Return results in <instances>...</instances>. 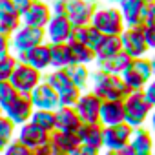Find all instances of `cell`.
Segmentation results:
<instances>
[{"instance_id": "6da1fadb", "label": "cell", "mask_w": 155, "mask_h": 155, "mask_svg": "<svg viewBox=\"0 0 155 155\" xmlns=\"http://www.w3.org/2000/svg\"><path fill=\"white\" fill-rule=\"evenodd\" d=\"M91 91L102 101H124L130 95V90L120 75H110L99 69L91 71Z\"/></svg>"}, {"instance_id": "7a4b0ae2", "label": "cell", "mask_w": 155, "mask_h": 155, "mask_svg": "<svg viewBox=\"0 0 155 155\" xmlns=\"http://www.w3.org/2000/svg\"><path fill=\"white\" fill-rule=\"evenodd\" d=\"M101 35H113V37H120L122 31L126 29L124 18L120 15L119 6H99L91 17L90 22Z\"/></svg>"}, {"instance_id": "3957f363", "label": "cell", "mask_w": 155, "mask_h": 155, "mask_svg": "<svg viewBox=\"0 0 155 155\" xmlns=\"http://www.w3.org/2000/svg\"><path fill=\"white\" fill-rule=\"evenodd\" d=\"M151 110L153 106L148 102L144 91H130L124 99V122L131 128H142L146 126Z\"/></svg>"}, {"instance_id": "277c9868", "label": "cell", "mask_w": 155, "mask_h": 155, "mask_svg": "<svg viewBox=\"0 0 155 155\" xmlns=\"http://www.w3.org/2000/svg\"><path fill=\"white\" fill-rule=\"evenodd\" d=\"M120 77H122V81L126 82L130 91H142L144 86L155 77L153 69H151V64H150V57L133 58Z\"/></svg>"}, {"instance_id": "5b68a950", "label": "cell", "mask_w": 155, "mask_h": 155, "mask_svg": "<svg viewBox=\"0 0 155 155\" xmlns=\"http://www.w3.org/2000/svg\"><path fill=\"white\" fill-rule=\"evenodd\" d=\"M42 81H44L42 71L31 68L29 64H22V62L17 64V68H15V71L11 75V79H9L11 86L20 95H29Z\"/></svg>"}, {"instance_id": "8992f818", "label": "cell", "mask_w": 155, "mask_h": 155, "mask_svg": "<svg viewBox=\"0 0 155 155\" xmlns=\"http://www.w3.org/2000/svg\"><path fill=\"white\" fill-rule=\"evenodd\" d=\"M48 42L46 40V31L42 28H33V26H20L13 35H11V49L13 53H22L29 51L40 44Z\"/></svg>"}, {"instance_id": "52a82bcc", "label": "cell", "mask_w": 155, "mask_h": 155, "mask_svg": "<svg viewBox=\"0 0 155 155\" xmlns=\"http://www.w3.org/2000/svg\"><path fill=\"white\" fill-rule=\"evenodd\" d=\"M33 111H35V108L31 104L29 95H20V93H17L8 104L2 106V113L6 117H9L17 126H22V124L29 122Z\"/></svg>"}, {"instance_id": "ba28073f", "label": "cell", "mask_w": 155, "mask_h": 155, "mask_svg": "<svg viewBox=\"0 0 155 155\" xmlns=\"http://www.w3.org/2000/svg\"><path fill=\"white\" fill-rule=\"evenodd\" d=\"M153 148H155V137L146 126H142L133 130L130 142L119 151V155H151Z\"/></svg>"}, {"instance_id": "9c48e42d", "label": "cell", "mask_w": 155, "mask_h": 155, "mask_svg": "<svg viewBox=\"0 0 155 155\" xmlns=\"http://www.w3.org/2000/svg\"><path fill=\"white\" fill-rule=\"evenodd\" d=\"M44 31H46V40L49 44H68L73 38L75 26L66 15H60V17L53 15L48 26L44 28Z\"/></svg>"}, {"instance_id": "30bf717a", "label": "cell", "mask_w": 155, "mask_h": 155, "mask_svg": "<svg viewBox=\"0 0 155 155\" xmlns=\"http://www.w3.org/2000/svg\"><path fill=\"white\" fill-rule=\"evenodd\" d=\"M144 26V24H142ZM142 26H133V28H126L120 35V44H122V51H126L131 58H140V57H148L150 49L146 46L144 35H142Z\"/></svg>"}, {"instance_id": "8fae6325", "label": "cell", "mask_w": 155, "mask_h": 155, "mask_svg": "<svg viewBox=\"0 0 155 155\" xmlns=\"http://www.w3.org/2000/svg\"><path fill=\"white\" fill-rule=\"evenodd\" d=\"M133 130L130 124L120 122L115 126H104V139H102V146L104 150H113V151H120L131 139Z\"/></svg>"}, {"instance_id": "7c38bea8", "label": "cell", "mask_w": 155, "mask_h": 155, "mask_svg": "<svg viewBox=\"0 0 155 155\" xmlns=\"http://www.w3.org/2000/svg\"><path fill=\"white\" fill-rule=\"evenodd\" d=\"M101 106H102V99L97 97V93H93L91 90L90 91L86 90V91H82L79 101H77L75 110H77L82 122H99Z\"/></svg>"}, {"instance_id": "4fadbf2b", "label": "cell", "mask_w": 155, "mask_h": 155, "mask_svg": "<svg viewBox=\"0 0 155 155\" xmlns=\"http://www.w3.org/2000/svg\"><path fill=\"white\" fill-rule=\"evenodd\" d=\"M97 0H68V11L66 17L71 20V24L84 26L91 22V17L97 9Z\"/></svg>"}, {"instance_id": "5bb4252c", "label": "cell", "mask_w": 155, "mask_h": 155, "mask_svg": "<svg viewBox=\"0 0 155 155\" xmlns=\"http://www.w3.org/2000/svg\"><path fill=\"white\" fill-rule=\"evenodd\" d=\"M15 57L18 62L29 64L31 68H35L38 71H46L48 68H51V46H49V42H44L29 51L15 53Z\"/></svg>"}, {"instance_id": "9a60e30c", "label": "cell", "mask_w": 155, "mask_h": 155, "mask_svg": "<svg viewBox=\"0 0 155 155\" xmlns=\"http://www.w3.org/2000/svg\"><path fill=\"white\" fill-rule=\"evenodd\" d=\"M15 139L18 142H22L24 146H28L29 150H38V148H42L49 142V133H46L44 130H40L37 124H33L29 120V122L18 126Z\"/></svg>"}, {"instance_id": "2e32d148", "label": "cell", "mask_w": 155, "mask_h": 155, "mask_svg": "<svg viewBox=\"0 0 155 155\" xmlns=\"http://www.w3.org/2000/svg\"><path fill=\"white\" fill-rule=\"evenodd\" d=\"M150 0H120L119 9L124 18L126 28L133 26H142L146 18V9H148Z\"/></svg>"}, {"instance_id": "e0dca14e", "label": "cell", "mask_w": 155, "mask_h": 155, "mask_svg": "<svg viewBox=\"0 0 155 155\" xmlns=\"http://www.w3.org/2000/svg\"><path fill=\"white\" fill-rule=\"evenodd\" d=\"M29 99L35 110H57L60 106L57 90H53V86H49L46 81H42L29 93Z\"/></svg>"}, {"instance_id": "ac0fdd59", "label": "cell", "mask_w": 155, "mask_h": 155, "mask_svg": "<svg viewBox=\"0 0 155 155\" xmlns=\"http://www.w3.org/2000/svg\"><path fill=\"white\" fill-rule=\"evenodd\" d=\"M53 13L49 8V2H42V0H33L29 9L22 15V24L24 26H33V28H46L48 22L51 20Z\"/></svg>"}, {"instance_id": "d6986e66", "label": "cell", "mask_w": 155, "mask_h": 155, "mask_svg": "<svg viewBox=\"0 0 155 155\" xmlns=\"http://www.w3.org/2000/svg\"><path fill=\"white\" fill-rule=\"evenodd\" d=\"M22 26V17L11 4V0H0V33L13 35Z\"/></svg>"}, {"instance_id": "ffe728a7", "label": "cell", "mask_w": 155, "mask_h": 155, "mask_svg": "<svg viewBox=\"0 0 155 155\" xmlns=\"http://www.w3.org/2000/svg\"><path fill=\"white\" fill-rule=\"evenodd\" d=\"M57 115V130L58 131H66V133H77L79 128L82 126V120L79 117L75 108L69 106H58L55 110Z\"/></svg>"}, {"instance_id": "44dd1931", "label": "cell", "mask_w": 155, "mask_h": 155, "mask_svg": "<svg viewBox=\"0 0 155 155\" xmlns=\"http://www.w3.org/2000/svg\"><path fill=\"white\" fill-rule=\"evenodd\" d=\"M77 137H79L81 144L86 146H93L102 150V139H104V126L101 122H82V126L77 131Z\"/></svg>"}, {"instance_id": "7402d4cb", "label": "cell", "mask_w": 155, "mask_h": 155, "mask_svg": "<svg viewBox=\"0 0 155 155\" xmlns=\"http://www.w3.org/2000/svg\"><path fill=\"white\" fill-rule=\"evenodd\" d=\"M131 60L133 58L126 51H119L117 55H113L110 58L95 60V69H99L102 73H110V75H122L126 71V68L130 66Z\"/></svg>"}, {"instance_id": "603a6c76", "label": "cell", "mask_w": 155, "mask_h": 155, "mask_svg": "<svg viewBox=\"0 0 155 155\" xmlns=\"http://www.w3.org/2000/svg\"><path fill=\"white\" fill-rule=\"evenodd\" d=\"M79 144L81 142H79L77 133H66V131L55 130L49 135V146L55 151V155H69Z\"/></svg>"}, {"instance_id": "cb8c5ba5", "label": "cell", "mask_w": 155, "mask_h": 155, "mask_svg": "<svg viewBox=\"0 0 155 155\" xmlns=\"http://www.w3.org/2000/svg\"><path fill=\"white\" fill-rule=\"evenodd\" d=\"M99 122L102 126H115L124 122V101H102Z\"/></svg>"}, {"instance_id": "d4e9b609", "label": "cell", "mask_w": 155, "mask_h": 155, "mask_svg": "<svg viewBox=\"0 0 155 155\" xmlns=\"http://www.w3.org/2000/svg\"><path fill=\"white\" fill-rule=\"evenodd\" d=\"M119 51H122L120 37H113V35H102V38L99 40V44L93 48L95 60H101V58H110V57L117 55Z\"/></svg>"}, {"instance_id": "484cf974", "label": "cell", "mask_w": 155, "mask_h": 155, "mask_svg": "<svg viewBox=\"0 0 155 155\" xmlns=\"http://www.w3.org/2000/svg\"><path fill=\"white\" fill-rule=\"evenodd\" d=\"M68 51H69V58L71 64H84V66H91L95 64V53L91 48L77 42V40H69L68 42Z\"/></svg>"}, {"instance_id": "4316f807", "label": "cell", "mask_w": 155, "mask_h": 155, "mask_svg": "<svg viewBox=\"0 0 155 155\" xmlns=\"http://www.w3.org/2000/svg\"><path fill=\"white\" fill-rule=\"evenodd\" d=\"M68 75H69V81L73 86H77L79 90L86 91L88 86L91 84V69L90 66H84V64H69L66 68Z\"/></svg>"}, {"instance_id": "83f0119b", "label": "cell", "mask_w": 155, "mask_h": 155, "mask_svg": "<svg viewBox=\"0 0 155 155\" xmlns=\"http://www.w3.org/2000/svg\"><path fill=\"white\" fill-rule=\"evenodd\" d=\"M102 38V35L91 26V24H84V26H77L75 31H73V38L71 40H77V42H81L88 48H95L99 44V40Z\"/></svg>"}, {"instance_id": "f1b7e54d", "label": "cell", "mask_w": 155, "mask_h": 155, "mask_svg": "<svg viewBox=\"0 0 155 155\" xmlns=\"http://www.w3.org/2000/svg\"><path fill=\"white\" fill-rule=\"evenodd\" d=\"M31 122L37 124L40 130H44L46 133H53L57 130V115L55 110H35L31 115Z\"/></svg>"}, {"instance_id": "f546056e", "label": "cell", "mask_w": 155, "mask_h": 155, "mask_svg": "<svg viewBox=\"0 0 155 155\" xmlns=\"http://www.w3.org/2000/svg\"><path fill=\"white\" fill-rule=\"evenodd\" d=\"M51 46V68L53 69H64L71 64L68 44H49Z\"/></svg>"}, {"instance_id": "4dcf8cb0", "label": "cell", "mask_w": 155, "mask_h": 155, "mask_svg": "<svg viewBox=\"0 0 155 155\" xmlns=\"http://www.w3.org/2000/svg\"><path fill=\"white\" fill-rule=\"evenodd\" d=\"M44 81H46L49 86H53V90H57V93L71 86V81H69V75H68L66 68H64V69H51V71L44 77Z\"/></svg>"}, {"instance_id": "1f68e13d", "label": "cell", "mask_w": 155, "mask_h": 155, "mask_svg": "<svg viewBox=\"0 0 155 155\" xmlns=\"http://www.w3.org/2000/svg\"><path fill=\"white\" fill-rule=\"evenodd\" d=\"M17 64H18V60H17L15 53L0 57V81H9L15 68H17Z\"/></svg>"}, {"instance_id": "d6a6232c", "label": "cell", "mask_w": 155, "mask_h": 155, "mask_svg": "<svg viewBox=\"0 0 155 155\" xmlns=\"http://www.w3.org/2000/svg\"><path fill=\"white\" fill-rule=\"evenodd\" d=\"M82 95V90H79L77 86H69L62 91H58V102L60 106H69V108H75L77 101H79V97Z\"/></svg>"}, {"instance_id": "836d02e7", "label": "cell", "mask_w": 155, "mask_h": 155, "mask_svg": "<svg viewBox=\"0 0 155 155\" xmlns=\"http://www.w3.org/2000/svg\"><path fill=\"white\" fill-rule=\"evenodd\" d=\"M17 130H18V126L9 117H6L4 113L0 115V139L6 142H11L17 137Z\"/></svg>"}, {"instance_id": "e575fe53", "label": "cell", "mask_w": 155, "mask_h": 155, "mask_svg": "<svg viewBox=\"0 0 155 155\" xmlns=\"http://www.w3.org/2000/svg\"><path fill=\"white\" fill-rule=\"evenodd\" d=\"M0 155H33V150H29L28 146H24V144L18 142L17 139H13Z\"/></svg>"}, {"instance_id": "d590c367", "label": "cell", "mask_w": 155, "mask_h": 155, "mask_svg": "<svg viewBox=\"0 0 155 155\" xmlns=\"http://www.w3.org/2000/svg\"><path fill=\"white\" fill-rule=\"evenodd\" d=\"M15 95H17V91H15V88L11 86L9 81H0V108L4 104H8Z\"/></svg>"}, {"instance_id": "8d00e7d4", "label": "cell", "mask_w": 155, "mask_h": 155, "mask_svg": "<svg viewBox=\"0 0 155 155\" xmlns=\"http://www.w3.org/2000/svg\"><path fill=\"white\" fill-rule=\"evenodd\" d=\"M142 35H144V40H146L148 49L150 51H155V26L144 24L142 26Z\"/></svg>"}, {"instance_id": "74e56055", "label": "cell", "mask_w": 155, "mask_h": 155, "mask_svg": "<svg viewBox=\"0 0 155 155\" xmlns=\"http://www.w3.org/2000/svg\"><path fill=\"white\" fill-rule=\"evenodd\" d=\"M102 150L93 148V146H86V144H79L69 155H101Z\"/></svg>"}, {"instance_id": "f35d334b", "label": "cell", "mask_w": 155, "mask_h": 155, "mask_svg": "<svg viewBox=\"0 0 155 155\" xmlns=\"http://www.w3.org/2000/svg\"><path fill=\"white\" fill-rule=\"evenodd\" d=\"M49 8H51V13L57 15V17L66 15V11H68V0H51Z\"/></svg>"}, {"instance_id": "ab89813d", "label": "cell", "mask_w": 155, "mask_h": 155, "mask_svg": "<svg viewBox=\"0 0 155 155\" xmlns=\"http://www.w3.org/2000/svg\"><path fill=\"white\" fill-rule=\"evenodd\" d=\"M9 53H13V49H11V37L0 33V57H6Z\"/></svg>"}, {"instance_id": "60d3db41", "label": "cell", "mask_w": 155, "mask_h": 155, "mask_svg": "<svg viewBox=\"0 0 155 155\" xmlns=\"http://www.w3.org/2000/svg\"><path fill=\"white\" fill-rule=\"evenodd\" d=\"M144 95H146V99H148V102L155 108V77H153V79L144 86Z\"/></svg>"}, {"instance_id": "b9f144b4", "label": "cell", "mask_w": 155, "mask_h": 155, "mask_svg": "<svg viewBox=\"0 0 155 155\" xmlns=\"http://www.w3.org/2000/svg\"><path fill=\"white\" fill-rule=\"evenodd\" d=\"M11 4L15 6V9L18 11V15L22 17L28 9H29V6L33 4V0H11Z\"/></svg>"}, {"instance_id": "7bdbcfd3", "label": "cell", "mask_w": 155, "mask_h": 155, "mask_svg": "<svg viewBox=\"0 0 155 155\" xmlns=\"http://www.w3.org/2000/svg\"><path fill=\"white\" fill-rule=\"evenodd\" d=\"M144 24H148V26H155V0H153V2H148V9H146Z\"/></svg>"}, {"instance_id": "ee69618b", "label": "cell", "mask_w": 155, "mask_h": 155, "mask_svg": "<svg viewBox=\"0 0 155 155\" xmlns=\"http://www.w3.org/2000/svg\"><path fill=\"white\" fill-rule=\"evenodd\" d=\"M33 155H55V151L51 150V146H49V142H48L46 146H42V148H38V150H33Z\"/></svg>"}, {"instance_id": "f6af8a7d", "label": "cell", "mask_w": 155, "mask_h": 155, "mask_svg": "<svg viewBox=\"0 0 155 155\" xmlns=\"http://www.w3.org/2000/svg\"><path fill=\"white\" fill-rule=\"evenodd\" d=\"M148 130H150L151 135L155 137V108H153L151 113H150V119H148Z\"/></svg>"}, {"instance_id": "bcb514c9", "label": "cell", "mask_w": 155, "mask_h": 155, "mask_svg": "<svg viewBox=\"0 0 155 155\" xmlns=\"http://www.w3.org/2000/svg\"><path fill=\"white\" fill-rule=\"evenodd\" d=\"M150 64H151V69H153V75H155V51L150 55Z\"/></svg>"}, {"instance_id": "7dc6e473", "label": "cell", "mask_w": 155, "mask_h": 155, "mask_svg": "<svg viewBox=\"0 0 155 155\" xmlns=\"http://www.w3.org/2000/svg\"><path fill=\"white\" fill-rule=\"evenodd\" d=\"M101 155H119V153L113 150H104V151H101Z\"/></svg>"}, {"instance_id": "c3c4849f", "label": "cell", "mask_w": 155, "mask_h": 155, "mask_svg": "<svg viewBox=\"0 0 155 155\" xmlns=\"http://www.w3.org/2000/svg\"><path fill=\"white\" fill-rule=\"evenodd\" d=\"M108 2H110L111 6H119V4H120V0H108Z\"/></svg>"}, {"instance_id": "681fc988", "label": "cell", "mask_w": 155, "mask_h": 155, "mask_svg": "<svg viewBox=\"0 0 155 155\" xmlns=\"http://www.w3.org/2000/svg\"><path fill=\"white\" fill-rule=\"evenodd\" d=\"M42 2H51V0H42Z\"/></svg>"}, {"instance_id": "f907efd6", "label": "cell", "mask_w": 155, "mask_h": 155, "mask_svg": "<svg viewBox=\"0 0 155 155\" xmlns=\"http://www.w3.org/2000/svg\"><path fill=\"white\" fill-rule=\"evenodd\" d=\"M151 155H155V148H153V153H151Z\"/></svg>"}, {"instance_id": "816d5d0a", "label": "cell", "mask_w": 155, "mask_h": 155, "mask_svg": "<svg viewBox=\"0 0 155 155\" xmlns=\"http://www.w3.org/2000/svg\"><path fill=\"white\" fill-rule=\"evenodd\" d=\"M0 115H2V108H0Z\"/></svg>"}, {"instance_id": "f5cc1de1", "label": "cell", "mask_w": 155, "mask_h": 155, "mask_svg": "<svg viewBox=\"0 0 155 155\" xmlns=\"http://www.w3.org/2000/svg\"><path fill=\"white\" fill-rule=\"evenodd\" d=\"M150 2H153V0H150Z\"/></svg>"}]
</instances>
